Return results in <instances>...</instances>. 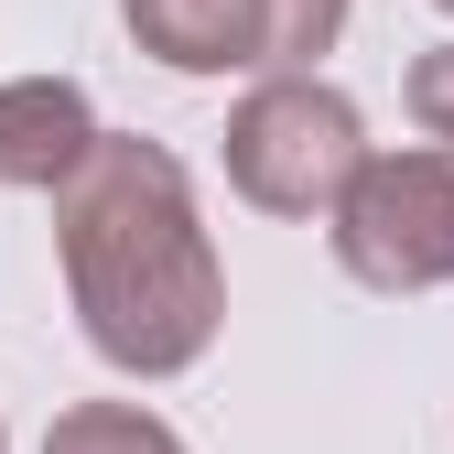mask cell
Wrapping results in <instances>:
<instances>
[{
	"mask_svg": "<svg viewBox=\"0 0 454 454\" xmlns=\"http://www.w3.org/2000/svg\"><path fill=\"white\" fill-rule=\"evenodd\" d=\"M227 184H239L260 216H335V195L357 184L368 162V120L347 87L325 76H260L239 108H227Z\"/></svg>",
	"mask_w": 454,
	"mask_h": 454,
	"instance_id": "2",
	"label": "cell"
},
{
	"mask_svg": "<svg viewBox=\"0 0 454 454\" xmlns=\"http://www.w3.org/2000/svg\"><path fill=\"white\" fill-rule=\"evenodd\" d=\"M98 152V108L76 76H12L0 87V184L12 195H54Z\"/></svg>",
	"mask_w": 454,
	"mask_h": 454,
	"instance_id": "5",
	"label": "cell"
},
{
	"mask_svg": "<svg viewBox=\"0 0 454 454\" xmlns=\"http://www.w3.org/2000/svg\"><path fill=\"white\" fill-rule=\"evenodd\" d=\"M54 260L87 347L120 379H184L227 325V270L195 184L141 130H98V152L54 184Z\"/></svg>",
	"mask_w": 454,
	"mask_h": 454,
	"instance_id": "1",
	"label": "cell"
},
{
	"mask_svg": "<svg viewBox=\"0 0 454 454\" xmlns=\"http://www.w3.org/2000/svg\"><path fill=\"white\" fill-rule=\"evenodd\" d=\"M120 22L174 76H314V54L347 33V0H120Z\"/></svg>",
	"mask_w": 454,
	"mask_h": 454,
	"instance_id": "4",
	"label": "cell"
},
{
	"mask_svg": "<svg viewBox=\"0 0 454 454\" xmlns=\"http://www.w3.org/2000/svg\"><path fill=\"white\" fill-rule=\"evenodd\" d=\"M401 98H411V120H422V141H433V152H454V43H433V54H422Z\"/></svg>",
	"mask_w": 454,
	"mask_h": 454,
	"instance_id": "7",
	"label": "cell"
},
{
	"mask_svg": "<svg viewBox=\"0 0 454 454\" xmlns=\"http://www.w3.org/2000/svg\"><path fill=\"white\" fill-rule=\"evenodd\" d=\"M0 454H12V433H0Z\"/></svg>",
	"mask_w": 454,
	"mask_h": 454,
	"instance_id": "9",
	"label": "cell"
},
{
	"mask_svg": "<svg viewBox=\"0 0 454 454\" xmlns=\"http://www.w3.org/2000/svg\"><path fill=\"white\" fill-rule=\"evenodd\" d=\"M335 260L357 293H443L454 281V152H368L357 184L335 195Z\"/></svg>",
	"mask_w": 454,
	"mask_h": 454,
	"instance_id": "3",
	"label": "cell"
},
{
	"mask_svg": "<svg viewBox=\"0 0 454 454\" xmlns=\"http://www.w3.org/2000/svg\"><path fill=\"white\" fill-rule=\"evenodd\" d=\"M43 454H184V433L162 411H141V401H76L43 433Z\"/></svg>",
	"mask_w": 454,
	"mask_h": 454,
	"instance_id": "6",
	"label": "cell"
},
{
	"mask_svg": "<svg viewBox=\"0 0 454 454\" xmlns=\"http://www.w3.org/2000/svg\"><path fill=\"white\" fill-rule=\"evenodd\" d=\"M433 12H454V0H433Z\"/></svg>",
	"mask_w": 454,
	"mask_h": 454,
	"instance_id": "8",
	"label": "cell"
}]
</instances>
